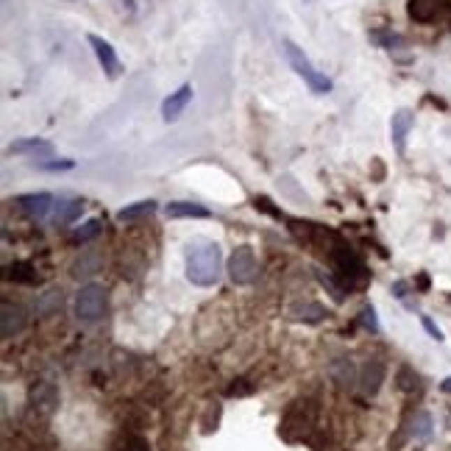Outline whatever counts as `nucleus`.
<instances>
[{"instance_id": "6e6552de", "label": "nucleus", "mask_w": 451, "mask_h": 451, "mask_svg": "<svg viewBox=\"0 0 451 451\" xmlns=\"http://www.w3.org/2000/svg\"><path fill=\"white\" fill-rule=\"evenodd\" d=\"M413 123H415V114L410 109H399L390 120V140H393V148L399 154L407 151V134L413 131Z\"/></svg>"}, {"instance_id": "a878e982", "label": "nucleus", "mask_w": 451, "mask_h": 451, "mask_svg": "<svg viewBox=\"0 0 451 451\" xmlns=\"http://www.w3.org/2000/svg\"><path fill=\"white\" fill-rule=\"evenodd\" d=\"M362 323H365L368 329L379 332V323H376V312H374V306H365V309H362Z\"/></svg>"}, {"instance_id": "b1692460", "label": "nucleus", "mask_w": 451, "mask_h": 451, "mask_svg": "<svg viewBox=\"0 0 451 451\" xmlns=\"http://www.w3.org/2000/svg\"><path fill=\"white\" fill-rule=\"evenodd\" d=\"M418 382H421V379H418V374H415L413 368L404 365V368L399 371V387H401L404 393H413V390L418 387Z\"/></svg>"}, {"instance_id": "ddd939ff", "label": "nucleus", "mask_w": 451, "mask_h": 451, "mask_svg": "<svg viewBox=\"0 0 451 451\" xmlns=\"http://www.w3.org/2000/svg\"><path fill=\"white\" fill-rule=\"evenodd\" d=\"M382 382H385V362L382 360L365 362V368H362V390L368 396H374V393H379Z\"/></svg>"}, {"instance_id": "2eb2a0df", "label": "nucleus", "mask_w": 451, "mask_h": 451, "mask_svg": "<svg viewBox=\"0 0 451 451\" xmlns=\"http://www.w3.org/2000/svg\"><path fill=\"white\" fill-rule=\"evenodd\" d=\"M407 11L415 22H432L441 14V0H410Z\"/></svg>"}, {"instance_id": "1a4fd4ad", "label": "nucleus", "mask_w": 451, "mask_h": 451, "mask_svg": "<svg viewBox=\"0 0 451 451\" xmlns=\"http://www.w3.org/2000/svg\"><path fill=\"white\" fill-rule=\"evenodd\" d=\"M25 323H28V318H25V309H22V306H17V304H3L0 332H3L6 340L14 337V334H20V332L25 329Z\"/></svg>"}, {"instance_id": "f03ea898", "label": "nucleus", "mask_w": 451, "mask_h": 451, "mask_svg": "<svg viewBox=\"0 0 451 451\" xmlns=\"http://www.w3.org/2000/svg\"><path fill=\"white\" fill-rule=\"evenodd\" d=\"M284 53H287V61H290V67L309 84V89L312 92H318V95H326V92H332V81L320 73V70H315L312 67V61L306 59V53L293 42V39H284Z\"/></svg>"}, {"instance_id": "393cba45", "label": "nucleus", "mask_w": 451, "mask_h": 451, "mask_svg": "<svg viewBox=\"0 0 451 451\" xmlns=\"http://www.w3.org/2000/svg\"><path fill=\"white\" fill-rule=\"evenodd\" d=\"M421 323H424V329L429 332V337H432V340H438V343L443 340V332H441V329L435 326V320H432L429 315H421Z\"/></svg>"}, {"instance_id": "7ed1b4c3", "label": "nucleus", "mask_w": 451, "mask_h": 451, "mask_svg": "<svg viewBox=\"0 0 451 451\" xmlns=\"http://www.w3.org/2000/svg\"><path fill=\"white\" fill-rule=\"evenodd\" d=\"M332 262H334V273L340 276L343 287H354V284H360V281L368 276V270H365L362 259H360V256H357L346 242H340V239H334Z\"/></svg>"}, {"instance_id": "cd10ccee", "label": "nucleus", "mask_w": 451, "mask_h": 451, "mask_svg": "<svg viewBox=\"0 0 451 451\" xmlns=\"http://www.w3.org/2000/svg\"><path fill=\"white\" fill-rule=\"evenodd\" d=\"M441 390H443V393H451V376L443 382V385H441Z\"/></svg>"}, {"instance_id": "bb28decb", "label": "nucleus", "mask_w": 451, "mask_h": 451, "mask_svg": "<svg viewBox=\"0 0 451 451\" xmlns=\"http://www.w3.org/2000/svg\"><path fill=\"white\" fill-rule=\"evenodd\" d=\"M70 168H75V162H73V159H61V162H45V165H42V170H70Z\"/></svg>"}, {"instance_id": "6ab92c4d", "label": "nucleus", "mask_w": 451, "mask_h": 451, "mask_svg": "<svg viewBox=\"0 0 451 451\" xmlns=\"http://www.w3.org/2000/svg\"><path fill=\"white\" fill-rule=\"evenodd\" d=\"M290 315H293L295 320L318 323V320H323V318H326V309H323L320 304H312V301H306V304H298V306H293V309H290Z\"/></svg>"}, {"instance_id": "aec40b11", "label": "nucleus", "mask_w": 451, "mask_h": 451, "mask_svg": "<svg viewBox=\"0 0 451 451\" xmlns=\"http://www.w3.org/2000/svg\"><path fill=\"white\" fill-rule=\"evenodd\" d=\"M56 404H59V393H56L50 385H42V387H36V390H34V407H36V410H42V413H53V410H56Z\"/></svg>"}, {"instance_id": "9b49d317", "label": "nucleus", "mask_w": 451, "mask_h": 451, "mask_svg": "<svg viewBox=\"0 0 451 451\" xmlns=\"http://www.w3.org/2000/svg\"><path fill=\"white\" fill-rule=\"evenodd\" d=\"M165 215H168V218H201V221L212 218V212H209L207 207L193 204V201H170V204L165 207Z\"/></svg>"}, {"instance_id": "a211bd4d", "label": "nucleus", "mask_w": 451, "mask_h": 451, "mask_svg": "<svg viewBox=\"0 0 451 451\" xmlns=\"http://www.w3.org/2000/svg\"><path fill=\"white\" fill-rule=\"evenodd\" d=\"M6 279L20 281V284H36V281H39L36 270H34L28 262H14V265H8V267H6Z\"/></svg>"}, {"instance_id": "f257e3e1", "label": "nucleus", "mask_w": 451, "mask_h": 451, "mask_svg": "<svg viewBox=\"0 0 451 451\" xmlns=\"http://www.w3.org/2000/svg\"><path fill=\"white\" fill-rule=\"evenodd\" d=\"M223 276V253L218 242H201L187 251V279L198 287H212Z\"/></svg>"}, {"instance_id": "423d86ee", "label": "nucleus", "mask_w": 451, "mask_h": 451, "mask_svg": "<svg viewBox=\"0 0 451 451\" xmlns=\"http://www.w3.org/2000/svg\"><path fill=\"white\" fill-rule=\"evenodd\" d=\"M190 101H193V84H182L176 92H170L165 98V103H162V120L165 123H176L184 114V109L190 106Z\"/></svg>"}, {"instance_id": "9d476101", "label": "nucleus", "mask_w": 451, "mask_h": 451, "mask_svg": "<svg viewBox=\"0 0 451 451\" xmlns=\"http://www.w3.org/2000/svg\"><path fill=\"white\" fill-rule=\"evenodd\" d=\"M20 209L28 215V218H45L53 207V195L50 193H34V195H20L17 198Z\"/></svg>"}, {"instance_id": "20e7f679", "label": "nucleus", "mask_w": 451, "mask_h": 451, "mask_svg": "<svg viewBox=\"0 0 451 451\" xmlns=\"http://www.w3.org/2000/svg\"><path fill=\"white\" fill-rule=\"evenodd\" d=\"M103 309H106V290L101 284H84L75 295V315L78 320H87V323H95L103 318Z\"/></svg>"}, {"instance_id": "39448f33", "label": "nucleus", "mask_w": 451, "mask_h": 451, "mask_svg": "<svg viewBox=\"0 0 451 451\" xmlns=\"http://www.w3.org/2000/svg\"><path fill=\"white\" fill-rule=\"evenodd\" d=\"M226 270H228V279H231L234 284H251V281L256 279V270H259L253 248H251V245L234 248V253H231L228 262H226Z\"/></svg>"}, {"instance_id": "4be33fe9", "label": "nucleus", "mask_w": 451, "mask_h": 451, "mask_svg": "<svg viewBox=\"0 0 451 451\" xmlns=\"http://www.w3.org/2000/svg\"><path fill=\"white\" fill-rule=\"evenodd\" d=\"M413 438L415 441H429L432 438V415L427 413V410H421V413H415V418H413Z\"/></svg>"}, {"instance_id": "5701e85b", "label": "nucleus", "mask_w": 451, "mask_h": 451, "mask_svg": "<svg viewBox=\"0 0 451 451\" xmlns=\"http://www.w3.org/2000/svg\"><path fill=\"white\" fill-rule=\"evenodd\" d=\"M98 234H101V221H98V218H89L87 223L75 228L73 239H75V242H89V239H95Z\"/></svg>"}, {"instance_id": "dca6fc26", "label": "nucleus", "mask_w": 451, "mask_h": 451, "mask_svg": "<svg viewBox=\"0 0 451 451\" xmlns=\"http://www.w3.org/2000/svg\"><path fill=\"white\" fill-rule=\"evenodd\" d=\"M84 212V201L81 198H73V201H59L56 204V212H53V221L56 226H67L73 221H78Z\"/></svg>"}, {"instance_id": "412c9836", "label": "nucleus", "mask_w": 451, "mask_h": 451, "mask_svg": "<svg viewBox=\"0 0 451 451\" xmlns=\"http://www.w3.org/2000/svg\"><path fill=\"white\" fill-rule=\"evenodd\" d=\"M109 451H151V446H148V441L140 438V435H120V438L109 446Z\"/></svg>"}, {"instance_id": "4468645a", "label": "nucleus", "mask_w": 451, "mask_h": 451, "mask_svg": "<svg viewBox=\"0 0 451 451\" xmlns=\"http://www.w3.org/2000/svg\"><path fill=\"white\" fill-rule=\"evenodd\" d=\"M329 376H332L340 387H351L354 379H357V368H354V362H351L348 357H337V360L329 365Z\"/></svg>"}, {"instance_id": "f8f14e48", "label": "nucleus", "mask_w": 451, "mask_h": 451, "mask_svg": "<svg viewBox=\"0 0 451 451\" xmlns=\"http://www.w3.org/2000/svg\"><path fill=\"white\" fill-rule=\"evenodd\" d=\"M8 154H22V156H50L53 145L42 137H31V140H20L14 145H8Z\"/></svg>"}, {"instance_id": "f3484780", "label": "nucleus", "mask_w": 451, "mask_h": 451, "mask_svg": "<svg viewBox=\"0 0 451 451\" xmlns=\"http://www.w3.org/2000/svg\"><path fill=\"white\" fill-rule=\"evenodd\" d=\"M156 209H159V204H156V201H137V204H131V207L120 209V212H117V221H123V223H128V221H140V218L154 215Z\"/></svg>"}, {"instance_id": "0eeeda50", "label": "nucleus", "mask_w": 451, "mask_h": 451, "mask_svg": "<svg viewBox=\"0 0 451 451\" xmlns=\"http://www.w3.org/2000/svg\"><path fill=\"white\" fill-rule=\"evenodd\" d=\"M87 42L92 45V50H95V56H98L101 67L106 70V75H109V78H117V75H120V59H117V53H114L112 42H106V39H103V36H98V34H89V36H87Z\"/></svg>"}]
</instances>
